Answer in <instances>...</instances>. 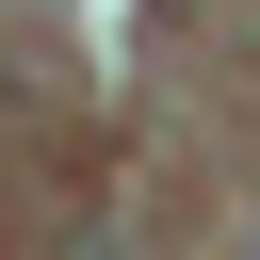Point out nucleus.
I'll list each match as a JSON object with an SVG mask.
<instances>
[{
    "mask_svg": "<svg viewBox=\"0 0 260 260\" xmlns=\"http://www.w3.org/2000/svg\"><path fill=\"white\" fill-rule=\"evenodd\" d=\"M65 260H146V211H98V228H81Z\"/></svg>",
    "mask_w": 260,
    "mask_h": 260,
    "instance_id": "obj_1",
    "label": "nucleus"
}]
</instances>
